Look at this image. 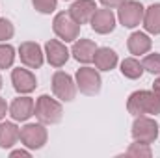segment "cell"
<instances>
[{"mask_svg":"<svg viewBox=\"0 0 160 158\" xmlns=\"http://www.w3.org/2000/svg\"><path fill=\"white\" fill-rule=\"evenodd\" d=\"M128 114L143 116V114H160V97L155 91H134L127 102Z\"/></svg>","mask_w":160,"mask_h":158,"instance_id":"cell-1","label":"cell"},{"mask_svg":"<svg viewBox=\"0 0 160 158\" xmlns=\"http://www.w3.org/2000/svg\"><path fill=\"white\" fill-rule=\"evenodd\" d=\"M62 104L54 99H50L48 95H41L36 102V117L45 125H54L58 121H62Z\"/></svg>","mask_w":160,"mask_h":158,"instance_id":"cell-2","label":"cell"},{"mask_svg":"<svg viewBox=\"0 0 160 158\" xmlns=\"http://www.w3.org/2000/svg\"><path fill=\"white\" fill-rule=\"evenodd\" d=\"M52 28H54V34L63 39L65 43L67 41H75L80 34V24L69 15V13H58L54 17V22H52Z\"/></svg>","mask_w":160,"mask_h":158,"instance_id":"cell-3","label":"cell"},{"mask_svg":"<svg viewBox=\"0 0 160 158\" xmlns=\"http://www.w3.org/2000/svg\"><path fill=\"white\" fill-rule=\"evenodd\" d=\"M158 136V125L157 121L145 116H138L132 125V138L142 143H153Z\"/></svg>","mask_w":160,"mask_h":158,"instance_id":"cell-4","label":"cell"},{"mask_svg":"<svg viewBox=\"0 0 160 158\" xmlns=\"http://www.w3.org/2000/svg\"><path fill=\"white\" fill-rule=\"evenodd\" d=\"M52 91H54V95H56L60 101L69 102V101H73L75 95H77V86H75L73 78H71L67 73L58 71V73H54V77H52Z\"/></svg>","mask_w":160,"mask_h":158,"instance_id":"cell-5","label":"cell"},{"mask_svg":"<svg viewBox=\"0 0 160 158\" xmlns=\"http://www.w3.org/2000/svg\"><path fill=\"white\" fill-rule=\"evenodd\" d=\"M77 86L84 95H97L101 91V75L91 67H82L77 71Z\"/></svg>","mask_w":160,"mask_h":158,"instance_id":"cell-6","label":"cell"},{"mask_svg":"<svg viewBox=\"0 0 160 158\" xmlns=\"http://www.w3.org/2000/svg\"><path fill=\"white\" fill-rule=\"evenodd\" d=\"M143 6L140 2H134V0H125L119 6V21L123 26L127 28H134L138 26L142 21H143Z\"/></svg>","mask_w":160,"mask_h":158,"instance_id":"cell-7","label":"cell"},{"mask_svg":"<svg viewBox=\"0 0 160 158\" xmlns=\"http://www.w3.org/2000/svg\"><path fill=\"white\" fill-rule=\"evenodd\" d=\"M21 141L28 147V149H41L47 143V128L43 125H26L21 128Z\"/></svg>","mask_w":160,"mask_h":158,"instance_id":"cell-8","label":"cell"},{"mask_svg":"<svg viewBox=\"0 0 160 158\" xmlns=\"http://www.w3.org/2000/svg\"><path fill=\"white\" fill-rule=\"evenodd\" d=\"M19 56H21V62L30 67V69H39L43 65V52H41V47L34 41H24L21 43L19 47Z\"/></svg>","mask_w":160,"mask_h":158,"instance_id":"cell-9","label":"cell"},{"mask_svg":"<svg viewBox=\"0 0 160 158\" xmlns=\"http://www.w3.org/2000/svg\"><path fill=\"white\" fill-rule=\"evenodd\" d=\"M91 28L97 34H110L116 28V17L112 9H95L91 15Z\"/></svg>","mask_w":160,"mask_h":158,"instance_id":"cell-10","label":"cell"},{"mask_svg":"<svg viewBox=\"0 0 160 158\" xmlns=\"http://www.w3.org/2000/svg\"><path fill=\"white\" fill-rule=\"evenodd\" d=\"M45 52H47L48 63L54 65V67H62V65H65V62L69 60V50H67V47H65L63 43L56 41V39L47 41Z\"/></svg>","mask_w":160,"mask_h":158,"instance_id":"cell-11","label":"cell"},{"mask_svg":"<svg viewBox=\"0 0 160 158\" xmlns=\"http://www.w3.org/2000/svg\"><path fill=\"white\" fill-rule=\"evenodd\" d=\"M11 82H13V87L19 91V93H30L36 89L38 82H36V77L26 71V69H13L11 73Z\"/></svg>","mask_w":160,"mask_h":158,"instance_id":"cell-12","label":"cell"},{"mask_svg":"<svg viewBox=\"0 0 160 158\" xmlns=\"http://www.w3.org/2000/svg\"><path fill=\"white\" fill-rule=\"evenodd\" d=\"M34 108L36 104L30 97H17L9 106V114L15 121H26L28 117L34 116Z\"/></svg>","mask_w":160,"mask_h":158,"instance_id":"cell-13","label":"cell"},{"mask_svg":"<svg viewBox=\"0 0 160 158\" xmlns=\"http://www.w3.org/2000/svg\"><path fill=\"white\" fill-rule=\"evenodd\" d=\"M95 9H97V6H95L93 0H77V2L71 6L69 15H71L78 24H84V22L91 21V15L95 13Z\"/></svg>","mask_w":160,"mask_h":158,"instance_id":"cell-14","label":"cell"},{"mask_svg":"<svg viewBox=\"0 0 160 158\" xmlns=\"http://www.w3.org/2000/svg\"><path fill=\"white\" fill-rule=\"evenodd\" d=\"M93 60H95L97 69H101V71H110V69H114L116 63H118V54H116L112 48L102 47V48H97V50H95Z\"/></svg>","mask_w":160,"mask_h":158,"instance_id":"cell-15","label":"cell"},{"mask_svg":"<svg viewBox=\"0 0 160 158\" xmlns=\"http://www.w3.org/2000/svg\"><path fill=\"white\" fill-rule=\"evenodd\" d=\"M95 50H97L95 43L89 39H80L73 45V56L77 62H82V63H89L95 56Z\"/></svg>","mask_w":160,"mask_h":158,"instance_id":"cell-16","label":"cell"},{"mask_svg":"<svg viewBox=\"0 0 160 158\" xmlns=\"http://www.w3.org/2000/svg\"><path fill=\"white\" fill-rule=\"evenodd\" d=\"M143 26L149 34H160V4H153L143 13Z\"/></svg>","mask_w":160,"mask_h":158,"instance_id":"cell-17","label":"cell"},{"mask_svg":"<svg viewBox=\"0 0 160 158\" xmlns=\"http://www.w3.org/2000/svg\"><path fill=\"white\" fill-rule=\"evenodd\" d=\"M19 134H21V130L13 123H0V147L8 149V147L15 145V141L21 138Z\"/></svg>","mask_w":160,"mask_h":158,"instance_id":"cell-18","label":"cell"},{"mask_svg":"<svg viewBox=\"0 0 160 158\" xmlns=\"http://www.w3.org/2000/svg\"><path fill=\"white\" fill-rule=\"evenodd\" d=\"M149 48H151V39H149L145 34L134 32V34L128 37V50H130V54L140 56V54L149 52Z\"/></svg>","mask_w":160,"mask_h":158,"instance_id":"cell-19","label":"cell"},{"mask_svg":"<svg viewBox=\"0 0 160 158\" xmlns=\"http://www.w3.org/2000/svg\"><path fill=\"white\" fill-rule=\"evenodd\" d=\"M121 73H123V77H127V78L136 80V78L142 77L143 65H142L138 60H134V58H127V60H123V63H121Z\"/></svg>","mask_w":160,"mask_h":158,"instance_id":"cell-20","label":"cell"},{"mask_svg":"<svg viewBox=\"0 0 160 158\" xmlns=\"http://www.w3.org/2000/svg\"><path fill=\"white\" fill-rule=\"evenodd\" d=\"M15 60V50L11 45H0V69H8L11 67Z\"/></svg>","mask_w":160,"mask_h":158,"instance_id":"cell-21","label":"cell"},{"mask_svg":"<svg viewBox=\"0 0 160 158\" xmlns=\"http://www.w3.org/2000/svg\"><path fill=\"white\" fill-rule=\"evenodd\" d=\"M127 156H145L149 158L151 156V149H149V143H142V141H136V143H132L130 147H128V151H127Z\"/></svg>","mask_w":160,"mask_h":158,"instance_id":"cell-22","label":"cell"},{"mask_svg":"<svg viewBox=\"0 0 160 158\" xmlns=\"http://www.w3.org/2000/svg\"><path fill=\"white\" fill-rule=\"evenodd\" d=\"M142 65L151 75H160V54H149V56H145Z\"/></svg>","mask_w":160,"mask_h":158,"instance_id":"cell-23","label":"cell"},{"mask_svg":"<svg viewBox=\"0 0 160 158\" xmlns=\"http://www.w3.org/2000/svg\"><path fill=\"white\" fill-rule=\"evenodd\" d=\"M32 4H34V7L38 11H41V13H52L56 9L58 0H32Z\"/></svg>","mask_w":160,"mask_h":158,"instance_id":"cell-24","label":"cell"},{"mask_svg":"<svg viewBox=\"0 0 160 158\" xmlns=\"http://www.w3.org/2000/svg\"><path fill=\"white\" fill-rule=\"evenodd\" d=\"M13 24L8 21V19H0V41H6V39H11L13 36Z\"/></svg>","mask_w":160,"mask_h":158,"instance_id":"cell-25","label":"cell"},{"mask_svg":"<svg viewBox=\"0 0 160 158\" xmlns=\"http://www.w3.org/2000/svg\"><path fill=\"white\" fill-rule=\"evenodd\" d=\"M125 0H101V4H104L106 7H119Z\"/></svg>","mask_w":160,"mask_h":158,"instance_id":"cell-26","label":"cell"},{"mask_svg":"<svg viewBox=\"0 0 160 158\" xmlns=\"http://www.w3.org/2000/svg\"><path fill=\"white\" fill-rule=\"evenodd\" d=\"M6 112H8V104H6V101L0 97V121L6 117Z\"/></svg>","mask_w":160,"mask_h":158,"instance_id":"cell-27","label":"cell"},{"mask_svg":"<svg viewBox=\"0 0 160 158\" xmlns=\"http://www.w3.org/2000/svg\"><path fill=\"white\" fill-rule=\"evenodd\" d=\"M153 91H155V93L160 97V78L155 80V84H153Z\"/></svg>","mask_w":160,"mask_h":158,"instance_id":"cell-28","label":"cell"},{"mask_svg":"<svg viewBox=\"0 0 160 158\" xmlns=\"http://www.w3.org/2000/svg\"><path fill=\"white\" fill-rule=\"evenodd\" d=\"M11 156L15 158V156H30V155H28L26 151H13V153H11Z\"/></svg>","mask_w":160,"mask_h":158,"instance_id":"cell-29","label":"cell"},{"mask_svg":"<svg viewBox=\"0 0 160 158\" xmlns=\"http://www.w3.org/2000/svg\"><path fill=\"white\" fill-rule=\"evenodd\" d=\"M0 89H2V78H0Z\"/></svg>","mask_w":160,"mask_h":158,"instance_id":"cell-30","label":"cell"}]
</instances>
